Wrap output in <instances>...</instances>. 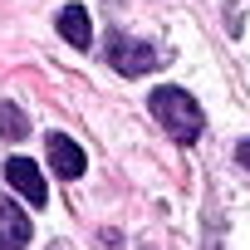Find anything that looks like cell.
<instances>
[{"mask_svg": "<svg viewBox=\"0 0 250 250\" xmlns=\"http://www.w3.org/2000/svg\"><path fill=\"white\" fill-rule=\"evenodd\" d=\"M147 108H152V118L167 128V138H172V143L191 147V143L201 138V108H196V98H191V93H182V88L162 83V88H152Z\"/></svg>", "mask_w": 250, "mask_h": 250, "instance_id": "cell-1", "label": "cell"}, {"mask_svg": "<svg viewBox=\"0 0 250 250\" xmlns=\"http://www.w3.org/2000/svg\"><path fill=\"white\" fill-rule=\"evenodd\" d=\"M108 64L118 69V74H128V79H138V74H147L152 64H157V54L143 44V40H133V35H108Z\"/></svg>", "mask_w": 250, "mask_h": 250, "instance_id": "cell-2", "label": "cell"}, {"mask_svg": "<svg viewBox=\"0 0 250 250\" xmlns=\"http://www.w3.org/2000/svg\"><path fill=\"white\" fill-rule=\"evenodd\" d=\"M5 182H10L30 206H44V196H49V187H44V177H40V167H35L30 157H10V162H5Z\"/></svg>", "mask_w": 250, "mask_h": 250, "instance_id": "cell-3", "label": "cell"}, {"mask_svg": "<svg viewBox=\"0 0 250 250\" xmlns=\"http://www.w3.org/2000/svg\"><path fill=\"white\" fill-rule=\"evenodd\" d=\"M30 235H35V226L25 221V211L10 196H0V250H25Z\"/></svg>", "mask_w": 250, "mask_h": 250, "instance_id": "cell-4", "label": "cell"}, {"mask_svg": "<svg viewBox=\"0 0 250 250\" xmlns=\"http://www.w3.org/2000/svg\"><path fill=\"white\" fill-rule=\"evenodd\" d=\"M49 167L64 177V182H74V177H83V147L74 143V138H64V133H49Z\"/></svg>", "mask_w": 250, "mask_h": 250, "instance_id": "cell-5", "label": "cell"}, {"mask_svg": "<svg viewBox=\"0 0 250 250\" xmlns=\"http://www.w3.org/2000/svg\"><path fill=\"white\" fill-rule=\"evenodd\" d=\"M54 25H59V35H64L74 49H88V44H93V25H88V10H83V5H64Z\"/></svg>", "mask_w": 250, "mask_h": 250, "instance_id": "cell-6", "label": "cell"}, {"mask_svg": "<svg viewBox=\"0 0 250 250\" xmlns=\"http://www.w3.org/2000/svg\"><path fill=\"white\" fill-rule=\"evenodd\" d=\"M0 133H5V138H25L30 133V123H25V113L15 103H0Z\"/></svg>", "mask_w": 250, "mask_h": 250, "instance_id": "cell-7", "label": "cell"}, {"mask_svg": "<svg viewBox=\"0 0 250 250\" xmlns=\"http://www.w3.org/2000/svg\"><path fill=\"white\" fill-rule=\"evenodd\" d=\"M235 157H240V167H245V172H250V138H245V143H240V147H235Z\"/></svg>", "mask_w": 250, "mask_h": 250, "instance_id": "cell-8", "label": "cell"}]
</instances>
